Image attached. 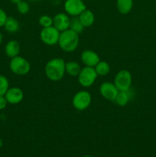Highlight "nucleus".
<instances>
[{
  "instance_id": "f257e3e1",
  "label": "nucleus",
  "mask_w": 156,
  "mask_h": 157,
  "mask_svg": "<svg viewBox=\"0 0 156 157\" xmlns=\"http://www.w3.org/2000/svg\"><path fill=\"white\" fill-rule=\"evenodd\" d=\"M66 62L63 58H55L46 64L44 72L49 80L52 81H61L66 73Z\"/></svg>"
},
{
  "instance_id": "f03ea898",
  "label": "nucleus",
  "mask_w": 156,
  "mask_h": 157,
  "mask_svg": "<svg viewBox=\"0 0 156 157\" xmlns=\"http://www.w3.org/2000/svg\"><path fill=\"white\" fill-rule=\"evenodd\" d=\"M79 42V34L69 29L61 32L58 44L64 52H72L77 48Z\"/></svg>"
},
{
  "instance_id": "7ed1b4c3",
  "label": "nucleus",
  "mask_w": 156,
  "mask_h": 157,
  "mask_svg": "<svg viewBox=\"0 0 156 157\" xmlns=\"http://www.w3.org/2000/svg\"><path fill=\"white\" fill-rule=\"evenodd\" d=\"M9 68L15 75L23 76L29 73L31 70V64L27 59L18 55L15 58H11Z\"/></svg>"
},
{
  "instance_id": "20e7f679",
  "label": "nucleus",
  "mask_w": 156,
  "mask_h": 157,
  "mask_svg": "<svg viewBox=\"0 0 156 157\" xmlns=\"http://www.w3.org/2000/svg\"><path fill=\"white\" fill-rule=\"evenodd\" d=\"M97 76L94 67L85 66L84 68H81L80 72L78 75V82L82 87H90L94 84Z\"/></svg>"
},
{
  "instance_id": "39448f33",
  "label": "nucleus",
  "mask_w": 156,
  "mask_h": 157,
  "mask_svg": "<svg viewBox=\"0 0 156 157\" xmlns=\"http://www.w3.org/2000/svg\"><path fill=\"white\" fill-rule=\"evenodd\" d=\"M132 77L130 71L127 70H121L116 74L114 79V84L119 91H126L130 90Z\"/></svg>"
},
{
  "instance_id": "423d86ee",
  "label": "nucleus",
  "mask_w": 156,
  "mask_h": 157,
  "mask_svg": "<svg viewBox=\"0 0 156 157\" xmlns=\"http://www.w3.org/2000/svg\"><path fill=\"white\" fill-rule=\"evenodd\" d=\"M92 101L91 94L87 90H80L74 94L72 99V104L77 110H84L90 107Z\"/></svg>"
},
{
  "instance_id": "0eeeda50",
  "label": "nucleus",
  "mask_w": 156,
  "mask_h": 157,
  "mask_svg": "<svg viewBox=\"0 0 156 157\" xmlns=\"http://www.w3.org/2000/svg\"><path fill=\"white\" fill-rule=\"evenodd\" d=\"M60 35L61 32L54 26L52 25L50 27L43 28L40 33V38L42 42L47 45H54L58 43Z\"/></svg>"
},
{
  "instance_id": "6e6552de",
  "label": "nucleus",
  "mask_w": 156,
  "mask_h": 157,
  "mask_svg": "<svg viewBox=\"0 0 156 157\" xmlns=\"http://www.w3.org/2000/svg\"><path fill=\"white\" fill-rule=\"evenodd\" d=\"M64 7L66 13L73 17L79 16L87 9L83 0H66Z\"/></svg>"
},
{
  "instance_id": "1a4fd4ad",
  "label": "nucleus",
  "mask_w": 156,
  "mask_h": 157,
  "mask_svg": "<svg viewBox=\"0 0 156 157\" xmlns=\"http://www.w3.org/2000/svg\"><path fill=\"white\" fill-rule=\"evenodd\" d=\"M119 91V90H118L114 83L108 82V81L101 84L100 87H99V93H100L101 96L106 99L107 101H113V102H114Z\"/></svg>"
},
{
  "instance_id": "9d476101",
  "label": "nucleus",
  "mask_w": 156,
  "mask_h": 157,
  "mask_svg": "<svg viewBox=\"0 0 156 157\" xmlns=\"http://www.w3.org/2000/svg\"><path fill=\"white\" fill-rule=\"evenodd\" d=\"M70 18L68 15L66 13H58L53 18V25L59 31L62 32L64 31L70 29Z\"/></svg>"
},
{
  "instance_id": "9b49d317",
  "label": "nucleus",
  "mask_w": 156,
  "mask_h": 157,
  "mask_svg": "<svg viewBox=\"0 0 156 157\" xmlns=\"http://www.w3.org/2000/svg\"><path fill=\"white\" fill-rule=\"evenodd\" d=\"M80 59L86 67H94L100 61L99 56L96 52L92 50H85L81 53Z\"/></svg>"
},
{
  "instance_id": "f8f14e48",
  "label": "nucleus",
  "mask_w": 156,
  "mask_h": 157,
  "mask_svg": "<svg viewBox=\"0 0 156 157\" xmlns=\"http://www.w3.org/2000/svg\"><path fill=\"white\" fill-rule=\"evenodd\" d=\"M8 103L10 104H18L22 101L24 98V93L21 88L17 87L9 88L5 94Z\"/></svg>"
},
{
  "instance_id": "ddd939ff",
  "label": "nucleus",
  "mask_w": 156,
  "mask_h": 157,
  "mask_svg": "<svg viewBox=\"0 0 156 157\" xmlns=\"http://www.w3.org/2000/svg\"><path fill=\"white\" fill-rule=\"evenodd\" d=\"M5 53L9 58H12L18 56L20 53V44L16 40H10L5 47Z\"/></svg>"
},
{
  "instance_id": "4468645a",
  "label": "nucleus",
  "mask_w": 156,
  "mask_h": 157,
  "mask_svg": "<svg viewBox=\"0 0 156 157\" xmlns=\"http://www.w3.org/2000/svg\"><path fill=\"white\" fill-rule=\"evenodd\" d=\"M78 18H79L80 21H81L83 25L84 26V28L93 25L95 21V15L93 12L87 9L80 14Z\"/></svg>"
},
{
  "instance_id": "2eb2a0df",
  "label": "nucleus",
  "mask_w": 156,
  "mask_h": 157,
  "mask_svg": "<svg viewBox=\"0 0 156 157\" xmlns=\"http://www.w3.org/2000/svg\"><path fill=\"white\" fill-rule=\"evenodd\" d=\"M133 7V0H117L116 1V8L119 13L125 14L129 13Z\"/></svg>"
},
{
  "instance_id": "dca6fc26",
  "label": "nucleus",
  "mask_w": 156,
  "mask_h": 157,
  "mask_svg": "<svg viewBox=\"0 0 156 157\" xmlns=\"http://www.w3.org/2000/svg\"><path fill=\"white\" fill-rule=\"evenodd\" d=\"M3 27L5 28L6 32H9V33H15L19 30L20 25L18 20L15 19L14 17L8 16Z\"/></svg>"
},
{
  "instance_id": "f3484780",
  "label": "nucleus",
  "mask_w": 156,
  "mask_h": 157,
  "mask_svg": "<svg viewBox=\"0 0 156 157\" xmlns=\"http://www.w3.org/2000/svg\"><path fill=\"white\" fill-rule=\"evenodd\" d=\"M131 92L130 90L126 91H119L114 102L120 107H124L128 103V101L131 99Z\"/></svg>"
},
{
  "instance_id": "a211bd4d",
  "label": "nucleus",
  "mask_w": 156,
  "mask_h": 157,
  "mask_svg": "<svg viewBox=\"0 0 156 157\" xmlns=\"http://www.w3.org/2000/svg\"><path fill=\"white\" fill-rule=\"evenodd\" d=\"M66 73L70 76L76 77L78 76L81 71L80 65L76 61H68L66 63L65 65Z\"/></svg>"
},
{
  "instance_id": "6ab92c4d",
  "label": "nucleus",
  "mask_w": 156,
  "mask_h": 157,
  "mask_svg": "<svg viewBox=\"0 0 156 157\" xmlns=\"http://www.w3.org/2000/svg\"><path fill=\"white\" fill-rule=\"evenodd\" d=\"M98 76H106L110 71V66L109 63L104 61H99L94 67Z\"/></svg>"
},
{
  "instance_id": "aec40b11",
  "label": "nucleus",
  "mask_w": 156,
  "mask_h": 157,
  "mask_svg": "<svg viewBox=\"0 0 156 157\" xmlns=\"http://www.w3.org/2000/svg\"><path fill=\"white\" fill-rule=\"evenodd\" d=\"M70 29H71L73 32H76L77 34L81 33L84 30V26L83 25L81 21H80L78 16L73 17L72 19H70Z\"/></svg>"
},
{
  "instance_id": "412c9836",
  "label": "nucleus",
  "mask_w": 156,
  "mask_h": 157,
  "mask_svg": "<svg viewBox=\"0 0 156 157\" xmlns=\"http://www.w3.org/2000/svg\"><path fill=\"white\" fill-rule=\"evenodd\" d=\"M9 88V82L8 78L4 75H0V96L6 94Z\"/></svg>"
},
{
  "instance_id": "4be33fe9",
  "label": "nucleus",
  "mask_w": 156,
  "mask_h": 157,
  "mask_svg": "<svg viewBox=\"0 0 156 157\" xmlns=\"http://www.w3.org/2000/svg\"><path fill=\"white\" fill-rule=\"evenodd\" d=\"M17 10L21 15H25L30 10V6H29L28 2L24 0H21V2H19L18 3L16 4Z\"/></svg>"
},
{
  "instance_id": "5701e85b",
  "label": "nucleus",
  "mask_w": 156,
  "mask_h": 157,
  "mask_svg": "<svg viewBox=\"0 0 156 157\" xmlns=\"http://www.w3.org/2000/svg\"><path fill=\"white\" fill-rule=\"evenodd\" d=\"M38 22L42 28H47L50 27V26L53 25V18L47 15H41L38 19Z\"/></svg>"
},
{
  "instance_id": "b1692460",
  "label": "nucleus",
  "mask_w": 156,
  "mask_h": 157,
  "mask_svg": "<svg viewBox=\"0 0 156 157\" xmlns=\"http://www.w3.org/2000/svg\"><path fill=\"white\" fill-rule=\"evenodd\" d=\"M7 18H8V15L7 14H6V12H5L2 9L0 8V28L4 26Z\"/></svg>"
},
{
  "instance_id": "393cba45",
  "label": "nucleus",
  "mask_w": 156,
  "mask_h": 157,
  "mask_svg": "<svg viewBox=\"0 0 156 157\" xmlns=\"http://www.w3.org/2000/svg\"><path fill=\"white\" fill-rule=\"evenodd\" d=\"M8 104H9V103H8L5 95L0 96V110H4V109L7 107Z\"/></svg>"
},
{
  "instance_id": "a878e982",
  "label": "nucleus",
  "mask_w": 156,
  "mask_h": 157,
  "mask_svg": "<svg viewBox=\"0 0 156 157\" xmlns=\"http://www.w3.org/2000/svg\"><path fill=\"white\" fill-rule=\"evenodd\" d=\"M9 1L12 3H13V4H17V3H18L19 2H21V0H9Z\"/></svg>"
},
{
  "instance_id": "bb28decb",
  "label": "nucleus",
  "mask_w": 156,
  "mask_h": 157,
  "mask_svg": "<svg viewBox=\"0 0 156 157\" xmlns=\"http://www.w3.org/2000/svg\"><path fill=\"white\" fill-rule=\"evenodd\" d=\"M2 40H3V36H2V34L0 32V44H2Z\"/></svg>"
},
{
  "instance_id": "cd10ccee",
  "label": "nucleus",
  "mask_w": 156,
  "mask_h": 157,
  "mask_svg": "<svg viewBox=\"0 0 156 157\" xmlns=\"http://www.w3.org/2000/svg\"><path fill=\"white\" fill-rule=\"evenodd\" d=\"M2 145H3V142H2V140L1 139V138H0V148H1L2 147Z\"/></svg>"
},
{
  "instance_id": "c85d7f7f",
  "label": "nucleus",
  "mask_w": 156,
  "mask_h": 157,
  "mask_svg": "<svg viewBox=\"0 0 156 157\" xmlns=\"http://www.w3.org/2000/svg\"><path fill=\"white\" fill-rule=\"evenodd\" d=\"M82 157H93V156H82Z\"/></svg>"
},
{
  "instance_id": "c756f323",
  "label": "nucleus",
  "mask_w": 156,
  "mask_h": 157,
  "mask_svg": "<svg viewBox=\"0 0 156 157\" xmlns=\"http://www.w3.org/2000/svg\"><path fill=\"white\" fill-rule=\"evenodd\" d=\"M29 1H32V2H35V1H38V0H29Z\"/></svg>"
},
{
  "instance_id": "7c9ffc66",
  "label": "nucleus",
  "mask_w": 156,
  "mask_h": 157,
  "mask_svg": "<svg viewBox=\"0 0 156 157\" xmlns=\"http://www.w3.org/2000/svg\"><path fill=\"white\" fill-rule=\"evenodd\" d=\"M155 8H156V3H155Z\"/></svg>"
}]
</instances>
